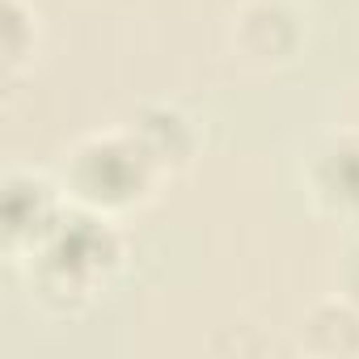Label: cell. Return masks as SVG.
<instances>
[{
    "mask_svg": "<svg viewBox=\"0 0 359 359\" xmlns=\"http://www.w3.org/2000/svg\"><path fill=\"white\" fill-rule=\"evenodd\" d=\"M330 292L359 309V237H351V241L338 250L334 271H330Z\"/></svg>",
    "mask_w": 359,
    "mask_h": 359,
    "instance_id": "obj_9",
    "label": "cell"
},
{
    "mask_svg": "<svg viewBox=\"0 0 359 359\" xmlns=\"http://www.w3.org/2000/svg\"><path fill=\"white\" fill-rule=\"evenodd\" d=\"M43 55V13L34 0H0V76L5 89L18 93V85L34 72Z\"/></svg>",
    "mask_w": 359,
    "mask_h": 359,
    "instance_id": "obj_8",
    "label": "cell"
},
{
    "mask_svg": "<svg viewBox=\"0 0 359 359\" xmlns=\"http://www.w3.org/2000/svg\"><path fill=\"white\" fill-rule=\"evenodd\" d=\"M229 55L250 72H283L309 47V22L292 0H241L224 26Z\"/></svg>",
    "mask_w": 359,
    "mask_h": 359,
    "instance_id": "obj_4",
    "label": "cell"
},
{
    "mask_svg": "<svg viewBox=\"0 0 359 359\" xmlns=\"http://www.w3.org/2000/svg\"><path fill=\"white\" fill-rule=\"evenodd\" d=\"M300 187L313 216L359 224V127H330L309 144L300 161Z\"/></svg>",
    "mask_w": 359,
    "mask_h": 359,
    "instance_id": "obj_5",
    "label": "cell"
},
{
    "mask_svg": "<svg viewBox=\"0 0 359 359\" xmlns=\"http://www.w3.org/2000/svg\"><path fill=\"white\" fill-rule=\"evenodd\" d=\"M55 173H60L72 208L97 212L110 220H123V216L148 208L156 199V187L165 182L123 123L85 131L81 140H72V148L64 152Z\"/></svg>",
    "mask_w": 359,
    "mask_h": 359,
    "instance_id": "obj_2",
    "label": "cell"
},
{
    "mask_svg": "<svg viewBox=\"0 0 359 359\" xmlns=\"http://www.w3.org/2000/svg\"><path fill=\"white\" fill-rule=\"evenodd\" d=\"M123 262H127V241L118 220L85 208H68L64 220L18 271L30 287V300L47 317L72 321L85 317L114 287Z\"/></svg>",
    "mask_w": 359,
    "mask_h": 359,
    "instance_id": "obj_1",
    "label": "cell"
},
{
    "mask_svg": "<svg viewBox=\"0 0 359 359\" xmlns=\"http://www.w3.org/2000/svg\"><path fill=\"white\" fill-rule=\"evenodd\" d=\"M296 346L317 359H351L359 355V309L342 296H321L300 313Z\"/></svg>",
    "mask_w": 359,
    "mask_h": 359,
    "instance_id": "obj_7",
    "label": "cell"
},
{
    "mask_svg": "<svg viewBox=\"0 0 359 359\" xmlns=\"http://www.w3.org/2000/svg\"><path fill=\"white\" fill-rule=\"evenodd\" d=\"M68 208L72 203L64 195L60 173L9 165L5 182H0V250H5L9 266H22L64 220Z\"/></svg>",
    "mask_w": 359,
    "mask_h": 359,
    "instance_id": "obj_3",
    "label": "cell"
},
{
    "mask_svg": "<svg viewBox=\"0 0 359 359\" xmlns=\"http://www.w3.org/2000/svg\"><path fill=\"white\" fill-rule=\"evenodd\" d=\"M123 127L135 135V144L148 152V161L156 165L165 182L191 173L203 156V118L177 102H165V97L140 102L123 118Z\"/></svg>",
    "mask_w": 359,
    "mask_h": 359,
    "instance_id": "obj_6",
    "label": "cell"
}]
</instances>
